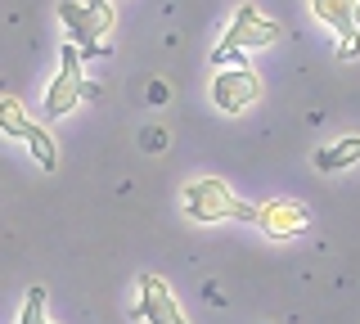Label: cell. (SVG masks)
<instances>
[{
  "mask_svg": "<svg viewBox=\"0 0 360 324\" xmlns=\"http://www.w3.org/2000/svg\"><path fill=\"white\" fill-rule=\"evenodd\" d=\"M275 41H279V23L266 18L262 9L248 0V5H239L234 23L225 27V37H221L217 54H212V63H217V68H248L239 50H262V46H275Z\"/></svg>",
  "mask_w": 360,
  "mask_h": 324,
  "instance_id": "obj_1",
  "label": "cell"
},
{
  "mask_svg": "<svg viewBox=\"0 0 360 324\" xmlns=\"http://www.w3.org/2000/svg\"><path fill=\"white\" fill-rule=\"evenodd\" d=\"M180 198H185V216L198 221V226H212V221H257V207L234 198V189L217 181V176L189 181L180 189Z\"/></svg>",
  "mask_w": 360,
  "mask_h": 324,
  "instance_id": "obj_2",
  "label": "cell"
},
{
  "mask_svg": "<svg viewBox=\"0 0 360 324\" xmlns=\"http://www.w3.org/2000/svg\"><path fill=\"white\" fill-rule=\"evenodd\" d=\"M86 99V77H82V50L68 41L59 50V72H54L50 91H45V117H68Z\"/></svg>",
  "mask_w": 360,
  "mask_h": 324,
  "instance_id": "obj_3",
  "label": "cell"
},
{
  "mask_svg": "<svg viewBox=\"0 0 360 324\" xmlns=\"http://www.w3.org/2000/svg\"><path fill=\"white\" fill-rule=\"evenodd\" d=\"M262 99V77L252 68H221L212 77V104L221 113H243Z\"/></svg>",
  "mask_w": 360,
  "mask_h": 324,
  "instance_id": "obj_4",
  "label": "cell"
},
{
  "mask_svg": "<svg viewBox=\"0 0 360 324\" xmlns=\"http://www.w3.org/2000/svg\"><path fill=\"white\" fill-rule=\"evenodd\" d=\"M135 316L149 320V324H189L180 316L176 293L167 288V279H158V275H140V306H135Z\"/></svg>",
  "mask_w": 360,
  "mask_h": 324,
  "instance_id": "obj_5",
  "label": "cell"
},
{
  "mask_svg": "<svg viewBox=\"0 0 360 324\" xmlns=\"http://www.w3.org/2000/svg\"><path fill=\"white\" fill-rule=\"evenodd\" d=\"M257 226L270 239H292V234H302L311 226V212L302 203H288V198H270V203L257 207Z\"/></svg>",
  "mask_w": 360,
  "mask_h": 324,
  "instance_id": "obj_6",
  "label": "cell"
},
{
  "mask_svg": "<svg viewBox=\"0 0 360 324\" xmlns=\"http://www.w3.org/2000/svg\"><path fill=\"white\" fill-rule=\"evenodd\" d=\"M59 23L68 27L72 46L82 50V59H95V54H108V46L95 37V23H90L86 0H59Z\"/></svg>",
  "mask_w": 360,
  "mask_h": 324,
  "instance_id": "obj_7",
  "label": "cell"
},
{
  "mask_svg": "<svg viewBox=\"0 0 360 324\" xmlns=\"http://www.w3.org/2000/svg\"><path fill=\"white\" fill-rule=\"evenodd\" d=\"M311 14L338 37H356V0H311Z\"/></svg>",
  "mask_w": 360,
  "mask_h": 324,
  "instance_id": "obj_8",
  "label": "cell"
},
{
  "mask_svg": "<svg viewBox=\"0 0 360 324\" xmlns=\"http://www.w3.org/2000/svg\"><path fill=\"white\" fill-rule=\"evenodd\" d=\"M356 158H360V136L338 140V144H329V149H320V153H315V167L329 176V171H342V167H352Z\"/></svg>",
  "mask_w": 360,
  "mask_h": 324,
  "instance_id": "obj_9",
  "label": "cell"
},
{
  "mask_svg": "<svg viewBox=\"0 0 360 324\" xmlns=\"http://www.w3.org/2000/svg\"><path fill=\"white\" fill-rule=\"evenodd\" d=\"M0 131H5L9 140H27V131H32L27 108H22L14 95H5V99H0Z\"/></svg>",
  "mask_w": 360,
  "mask_h": 324,
  "instance_id": "obj_10",
  "label": "cell"
},
{
  "mask_svg": "<svg viewBox=\"0 0 360 324\" xmlns=\"http://www.w3.org/2000/svg\"><path fill=\"white\" fill-rule=\"evenodd\" d=\"M27 149H32V158H37L41 171H54V167H59V144H54V136L45 127H37V122H32V131H27Z\"/></svg>",
  "mask_w": 360,
  "mask_h": 324,
  "instance_id": "obj_11",
  "label": "cell"
},
{
  "mask_svg": "<svg viewBox=\"0 0 360 324\" xmlns=\"http://www.w3.org/2000/svg\"><path fill=\"white\" fill-rule=\"evenodd\" d=\"M90 9V23H95V37L108 41V32L117 27V9H112V0H86Z\"/></svg>",
  "mask_w": 360,
  "mask_h": 324,
  "instance_id": "obj_12",
  "label": "cell"
},
{
  "mask_svg": "<svg viewBox=\"0 0 360 324\" xmlns=\"http://www.w3.org/2000/svg\"><path fill=\"white\" fill-rule=\"evenodd\" d=\"M18 324H50V320H45V288H41V284L27 288V302H22Z\"/></svg>",
  "mask_w": 360,
  "mask_h": 324,
  "instance_id": "obj_13",
  "label": "cell"
},
{
  "mask_svg": "<svg viewBox=\"0 0 360 324\" xmlns=\"http://www.w3.org/2000/svg\"><path fill=\"white\" fill-rule=\"evenodd\" d=\"M338 59H360V32L356 37H338Z\"/></svg>",
  "mask_w": 360,
  "mask_h": 324,
  "instance_id": "obj_14",
  "label": "cell"
},
{
  "mask_svg": "<svg viewBox=\"0 0 360 324\" xmlns=\"http://www.w3.org/2000/svg\"><path fill=\"white\" fill-rule=\"evenodd\" d=\"M167 95H172V91H167V82H153V86H149V99H153V104H162Z\"/></svg>",
  "mask_w": 360,
  "mask_h": 324,
  "instance_id": "obj_15",
  "label": "cell"
},
{
  "mask_svg": "<svg viewBox=\"0 0 360 324\" xmlns=\"http://www.w3.org/2000/svg\"><path fill=\"white\" fill-rule=\"evenodd\" d=\"M356 32H360V0H356Z\"/></svg>",
  "mask_w": 360,
  "mask_h": 324,
  "instance_id": "obj_16",
  "label": "cell"
}]
</instances>
